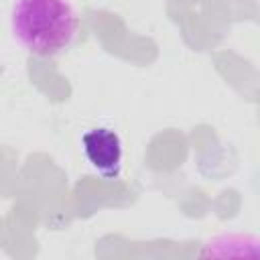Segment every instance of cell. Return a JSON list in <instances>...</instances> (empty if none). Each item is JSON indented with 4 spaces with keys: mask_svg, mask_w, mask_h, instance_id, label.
I'll return each mask as SVG.
<instances>
[{
    "mask_svg": "<svg viewBox=\"0 0 260 260\" xmlns=\"http://www.w3.org/2000/svg\"><path fill=\"white\" fill-rule=\"evenodd\" d=\"M10 28L16 43L37 57H55L69 49L79 16L69 0H14Z\"/></svg>",
    "mask_w": 260,
    "mask_h": 260,
    "instance_id": "cell-1",
    "label": "cell"
},
{
    "mask_svg": "<svg viewBox=\"0 0 260 260\" xmlns=\"http://www.w3.org/2000/svg\"><path fill=\"white\" fill-rule=\"evenodd\" d=\"M81 146L83 154L89 162V167L104 179H118L122 173V158H124V148L122 140L116 130L108 126H98L81 136Z\"/></svg>",
    "mask_w": 260,
    "mask_h": 260,
    "instance_id": "cell-2",
    "label": "cell"
}]
</instances>
